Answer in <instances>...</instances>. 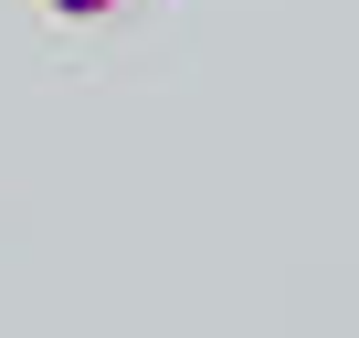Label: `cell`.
<instances>
[{
	"label": "cell",
	"mask_w": 359,
	"mask_h": 338,
	"mask_svg": "<svg viewBox=\"0 0 359 338\" xmlns=\"http://www.w3.org/2000/svg\"><path fill=\"white\" fill-rule=\"evenodd\" d=\"M43 11H64V22H106V11H127V0H43Z\"/></svg>",
	"instance_id": "6da1fadb"
}]
</instances>
